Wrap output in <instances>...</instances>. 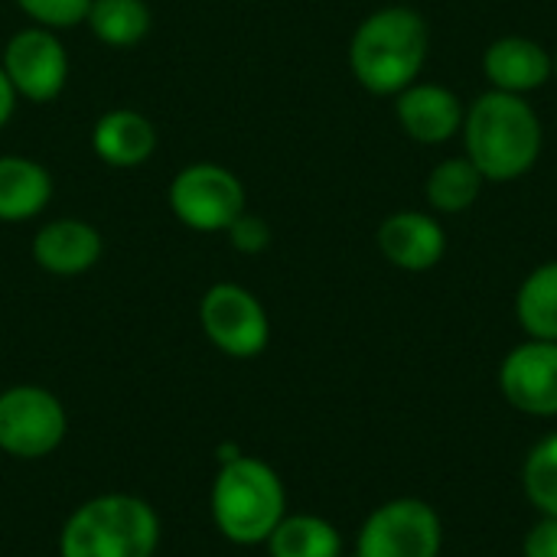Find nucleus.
Instances as JSON below:
<instances>
[{
  "mask_svg": "<svg viewBox=\"0 0 557 557\" xmlns=\"http://www.w3.org/2000/svg\"><path fill=\"white\" fill-rule=\"evenodd\" d=\"M463 147L486 183H512L525 176L545 144L542 117L522 95L483 91L463 111Z\"/></svg>",
  "mask_w": 557,
  "mask_h": 557,
  "instance_id": "nucleus-1",
  "label": "nucleus"
},
{
  "mask_svg": "<svg viewBox=\"0 0 557 557\" xmlns=\"http://www.w3.org/2000/svg\"><path fill=\"white\" fill-rule=\"evenodd\" d=\"M431 29L428 20L405 3L369 13L349 39L352 78L382 98H395L414 85L428 65Z\"/></svg>",
  "mask_w": 557,
  "mask_h": 557,
  "instance_id": "nucleus-2",
  "label": "nucleus"
},
{
  "mask_svg": "<svg viewBox=\"0 0 557 557\" xmlns=\"http://www.w3.org/2000/svg\"><path fill=\"white\" fill-rule=\"evenodd\" d=\"M209 516L225 542L258 548L287 516V486L268 460L235 454L219 463L209 490Z\"/></svg>",
  "mask_w": 557,
  "mask_h": 557,
  "instance_id": "nucleus-3",
  "label": "nucleus"
},
{
  "mask_svg": "<svg viewBox=\"0 0 557 557\" xmlns=\"http://www.w3.org/2000/svg\"><path fill=\"white\" fill-rule=\"evenodd\" d=\"M163 525L157 509L134 493H101L69 512L59 557H157Z\"/></svg>",
  "mask_w": 557,
  "mask_h": 557,
  "instance_id": "nucleus-4",
  "label": "nucleus"
},
{
  "mask_svg": "<svg viewBox=\"0 0 557 557\" xmlns=\"http://www.w3.org/2000/svg\"><path fill=\"white\" fill-rule=\"evenodd\" d=\"M173 219L199 235H225V228L248 209L245 183L235 170L212 160L186 163L166 186Z\"/></svg>",
  "mask_w": 557,
  "mask_h": 557,
  "instance_id": "nucleus-5",
  "label": "nucleus"
},
{
  "mask_svg": "<svg viewBox=\"0 0 557 557\" xmlns=\"http://www.w3.org/2000/svg\"><path fill=\"white\" fill-rule=\"evenodd\" d=\"M69 434V411L46 385H10L0 392V454L46 460Z\"/></svg>",
  "mask_w": 557,
  "mask_h": 557,
  "instance_id": "nucleus-6",
  "label": "nucleus"
},
{
  "mask_svg": "<svg viewBox=\"0 0 557 557\" xmlns=\"http://www.w3.org/2000/svg\"><path fill=\"white\" fill-rule=\"evenodd\" d=\"M202 336L228 359H258L271 343V317L258 294L245 284L219 281L196 307Z\"/></svg>",
  "mask_w": 557,
  "mask_h": 557,
  "instance_id": "nucleus-7",
  "label": "nucleus"
},
{
  "mask_svg": "<svg viewBox=\"0 0 557 557\" xmlns=\"http://www.w3.org/2000/svg\"><path fill=\"white\" fill-rule=\"evenodd\" d=\"M444 522L437 509L414 496L382 503L356 535V557H441Z\"/></svg>",
  "mask_w": 557,
  "mask_h": 557,
  "instance_id": "nucleus-8",
  "label": "nucleus"
},
{
  "mask_svg": "<svg viewBox=\"0 0 557 557\" xmlns=\"http://www.w3.org/2000/svg\"><path fill=\"white\" fill-rule=\"evenodd\" d=\"M0 65L10 75L20 101H29V104L55 101L65 91L69 72H72L62 36L55 29L33 26V23L16 29L7 39L0 52Z\"/></svg>",
  "mask_w": 557,
  "mask_h": 557,
  "instance_id": "nucleus-9",
  "label": "nucleus"
},
{
  "mask_svg": "<svg viewBox=\"0 0 557 557\" xmlns=\"http://www.w3.org/2000/svg\"><path fill=\"white\" fill-rule=\"evenodd\" d=\"M499 392L529 418H557V343H519L499 366Z\"/></svg>",
  "mask_w": 557,
  "mask_h": 557,
  "instance_id": "nucleus-10",
  "label": "nucleus"
},
{
  "mask_svg": "<svg viewBox=\"0 0 557 557\" xmlns=\"http://www.w3.org/2000/svg\"><path fill=\"white\" fill-rule=\"evenodd\" d=\"M29 255L36 268L52 277H82L104 258V235L85 219L59 215L36 228Z\"/></svg>",
  "mask_w": 557,
  "mask_h": 557,
  "instance_id": "nucleus-11",
  "label": "nucleus"
},
{
  "mask_svg": "<svg viewBox=\"0 0 557 557\" xmlns=\"http://www.w3.org/2000/svg\"><path fill=\"white\" fill-rule=\"evenodd\" d=\"M375 245L392 268L421 274L441 264L447 251V235L437 215L421 212V209H401L382 219L375 232Z\"/></svg>",
  "mask_w": 557,
  "mask_h": 557,
  "instance_id": "nucleus-12",
  "label": "nucleus"
},
{
  "mask_svg": "<svg viewBox=\"0 0 557 557\" xmlns=\"http://www.w3.org/2000/svg\"><path fill=\"white\" fill-rule=\"evenodd\" d=\"M160 147V131L150 114L117 104L95 117L91 124V153L111 170H137L150 163Z\"/></svg>",
  "mask_w": 557,
  "mask_h": 557,
  "instance_id": "nucleus-13",
  "label": "nucleus"
},
{
  "mask_svg": "<svg viewBox=\"0 0 557 557\" xmlns=\"http://www.w3.org/2000/svg\"><path fill=\"white\" fill-rule=\"evenodd\" d=\"M463 111L467 108L457 91L437 82H414L395 95V117L401 131L428 147L454 140L463 127Z\"/></svg>",
  "mask_w": 557,
  "mask_h": 557,
  "instance_id": "nucleus-14",
  "label": "nucleus"
},
{
  "mask_svg": "<svg viewBox=\"0 0 557 557\" xmlns=\"http://www.w3.org/2000/svg\"><path fill=\"white\" fill-rule=\"evenodd\" d=\"M490 88L506 95H532L555 78V55L529 36H499L483 52Z\"/></svg>",
  "mask_w": 557,
  "mask_h": 557,
  "instance_id": "nucleus-15",
  "label": "nucleus"
},
{
  "mask_svg": "<svg viewBox=\"0 0 557 557\" xmlns=\"http://www.w3.org/2000/svg\"><path fill=\"white\" fill-rule=\"evenodd\" d=\"M55 196L49 166L26 153H0V222L23 225L39 219Z\"/></svg>",
  "mask_w": 557,
  "mask_h": 557,
  "instance_id": "nucleus-16",
  "label": "nucleus"
},
{
  "mask_svg": "<svg viewBox=\"0 0 557 557\" xmlns=\"http://www.w3.org/2000/svg\"><path fill=\"white\" fill-rule=\"evenodd\" d=\"M271 557H343L339 529L313 512H287L264 542Z\"/></svg>",
  "mask_w": 557,
  "mask_h": 557,
  "instance_id": "nucleus-17",
  "label": "nucleus"
},
{
  "mask_svg": "<svg viewBox=\"0 0 557 557\" xmlns=\"http://www.w3.org/2000/svg\"><path fill=\"white\" fill-rule=\"evenodd\" d=\"M85 26L101 46L131 49L150 36L153 10L147 0H91Z\"/></svg>",
  "mask_w": 557,
  "mask_h": 557,
  "instance_id": "nucleus-18",
  "label": "nucleus"
},
{
  "mask_svg": "<svg viewBox=\"0 0 557 557\" xmlns=\"http://www.w3.org/2000/svg\"><path fill=\"white\" fill-rule=\"evenodd\" d=\"M483 173L473 166V160L463 157H447L441 160L428 180H424V199L434 212L441 215H460L467 209H473V202L483 193Z\"/></svg>",
  "mask_w": 557,
  "mask_h": 557,
  "instance_id": "nucleus-19",
  "label": "nucleus"
},
{
  "mask_svg": "<svg viewBox=\"0 0 557 557\" xmlns=\"http://www.w3.org/2000/svg\"><path fill=\"white\" fill-rule=\"evenodd\" d=\"M516 320L529 339L557 343V261L539 264L516 294Z\"/></svg>",
  "mask_w": 557,
  "mask_h": 557,
  "instance_id": "nucleus-20",
  "label": "nucleus"
},
{
  "mask_svg": "<svg viewBox=\"0 0 557 557\" xmlns=\"http://www.w3.org/2000/svg\"><path fill=\"white\" fill-rule=\"evenodd\" d=\"M522 493L539 516L557 519V431L542 437L522 463Z\"/></svg>",
  "mask_w": 557,
  "mask_h": 557,
  "instance_id": "nucleus-21",
  "label": "nucleus"
},
{
  "mask_svg": "<svg viewBox=\"0 0 557 557\" xmlns=\"http://www.w3.org/2000/svg\"><path fill=\"white\" fill-rule=\"evenodd\" d=\"M13 3L33 26H46L55 33L85 26L88 7H91V0H13Z\"/></svg>",
  "mask_w": 557,
  "mask_h": 557,
  "instance_id": "nucleus-22",
  "label": "nucleus"
},
{
  "mask_svg": "<svg viewBox=\"0 0 557 557\" xmlns=\"http://www.w3.org/2000/svg\"><path fill=\"white\" fill-rule=\"evenodd\" d=\"M225 238H228V245L238 251V255H264L268 248H271V225L261 219V215H255V212H242L228 228H225Z\"/></svg>",
  "mask_w": 557,
  "mask_h": 557,
  "instance_id": "nucleus-23",
  "label": "nucleus"
},
{
  "mask_svg": "<svg viewBox=\"0 0 557 557\" xmlns=\"http://www.w3.org/2000/svg\"><path fill=\"white\" fill-rule=\"evenodd\" d=\"M522 557H557V519L539 516V522L525 532Z\"/></svg>",
  "mask_w": 557,
  "mask_h": 557,
  "instance_id": "nucleus-24",
  "label": "nucleus"
},
{
  "mask_svg": "<svg viewBox=\"0 0 557 557\" xmlns=\"http://www.w3.org/2000/svg\"><path fill=\"white\" fill-rule=\"evenodd\" d=\"M16 104H20V95H16V88H13L10 75H7V72H3V65H0V131L13 121Z\"/></svg>",
  "mask_w": 557,
  "mask_h": 557,
  "instance_id": "nucleus-25",
  "label": "nucleus"
},
{
  "mask_svg": "<svg viewBox=\"0 0 557 557\" xmlns=\"http://www.w3.org/2000/svg\"><path fill=\"white\" fill-rule=\"evenodd\" d=\"M552 55H555V78H557V49H555V52H552Z\"/></svg>",
  "mask_w": 557,
  "mask_h": 557,
  "instance_id": "nucleus-26",
  "label": "nucleus"
}]
</instances>
